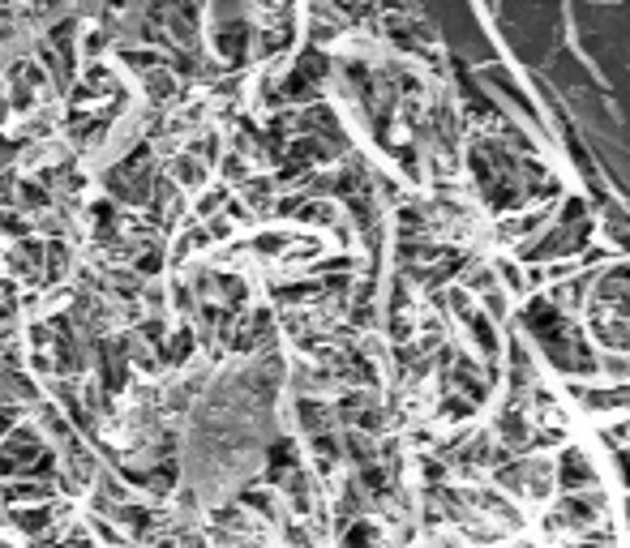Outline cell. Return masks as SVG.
Instances as JSON below:
<instances>
[{
  "label": "cell",
  "mask_w": 630,
  "mask_h": 548,
  "mask_svg": "<svg viewBox=\"0 0 630 548\" xmlns=\"http://www.w3.org/2000/svg\"><path fill=\"white\" fill-rule=\"evenodd\" d=\"M172 176L180 184H202V167H197L194 155H180V159H172Z\"/></svg>",
  "instance_id": "cell-1"
}]
</instances>
